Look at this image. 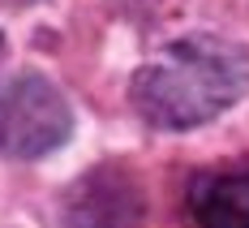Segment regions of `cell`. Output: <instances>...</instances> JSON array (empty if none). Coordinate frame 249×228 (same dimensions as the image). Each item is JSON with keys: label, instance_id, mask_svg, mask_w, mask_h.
Returning a JSON list of instances; mask_svg holds the SVG:
<instances>
[{"label": "cell", "instance_id": "1", "mask_svg": "<svg viewBox=\"0 0 249 228\" xmlns=\"http://www.w3.org/2000/svg\"><path fill=\"white\" fill-rule=\"evenodd\" d=\"M249 91V52L219 35H185L133 77V108L155 129H198Z\"/></svg>", "mask_w": 249, "mask_h": 228}, {"label": "cell", "instance_id": "3", "mask_svg": "<svg viewBox=\"0 0 249 228\" xmlns=\"http://www.w3.org/2000/svg\"><path fill=\"white\" fill-rule=\"evenodd\" d=\"M142 190L129 172L116 168H99V172H86L82 185L69 198L65 220L69 228H138L142 224Z\"/></svg>", "mask_w": 249, "mask_h": 228}, {"label": "cell", "instance_id": "2", "mask_svg": "<svg viewBox=\"0 0 249 228\" xmlns=\"http://www.w3.org/2000/svg\"><path fill=\"white\" fill-rule=\"evenodd\" d=\"M73 133V108L43 74H13L0 86V155L43 159Z\"/></svg>", "mask_w": 249, "mask_h": 228}, {"label": "cell", "instance_id": "4", "mask_svg": "<svg viewBox=\"0 0 249 228\" xmlns=\"http://www.w3.org/2000/svg\"><path fill=\"white\" fill-rule=\"evenodd\" d=\"M189 211L198 228H249V164L198 172L189 185Z\"/></svg>", "mask_w": 249, "mask_h": 228}]
</instances>
